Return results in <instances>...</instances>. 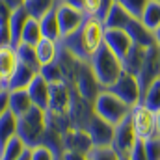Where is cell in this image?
Segmentation results:
<instances>
[{
    "label": "cell",
    "instance_id": "obj_3",
    "mask_svg": "<svg viewBox=\"0 0 160 160\" xmlns=\"http://www.w3.org/2000/svg\"><path fill=\"white\" fill-rule=\"evenodd\" d=\"M45 110L32 106L26 114L17 118V136L26 143L28 149L39 145L41 136L45 132Z\"/></svg>",
    "mask_w": 160,
    "mask_h": 160
},
{
    "label": "cell",
    "instance_id": "obj_34",
    "mask_svg": "<svg viewBox=\"0 0 160 160\" xmlns=\"http://www.w3.org/2000/svg\"><path fill=\"white\" fill-rule=\"evenodd\" d=\"M43 39V32H41V26H39V21L38 19H28L24 30H22V39L21 43H26V45H38L39 41Z\"/></svg>",
    "mask_w": 160,
    "mask_h": 160
},
{
    "label": "cell",
    "instance_id": "obj_39",
    "mask_svg": "<svg viewBox=\"0 0 160 160\" xmlns=\"http://www.w3.org/2000/svg\"><path fill=\"white\" fill-rule=\"evenodd\" d=\"M89 160H119L121 157L114 151V147H93L89 153Z\"/></svg>",
    "mask_w": 160,
    "mask_h": 160
},
{
    "label": "cell",
    "instance_id": "obj_44",
    "mask_svg": "<svg viewBox=\"0 0 160 160\" xmlns=\"http://www.w3.org/2000/svg\"><path fill=\"white\" fill-rule=\"evenodd\" d=\"M2 47H11L9 26H0V48H2Z\"/></svg>",
    "mask_w": 160,
    "mask_h": 160
},
{
    "label": "cell",
    "instance_id": "obj_50",
    "mask_svg": "<svg viewBox=\"0 0 160 160\" xmlns=\"http://www.w3.org/2000/svg\"><path fill=\"white\" fill-rule=\"evenodd\" d=\"M157 134L160 136V112H157Z\"/></svg>",
    "mask_w": 160,
    "mask_h": 160
},
{
    "label": "cell",
    "instance_id": "obj_49",
    "mask_svg": "<svg viewBox=\"0 0 160 160\" xmlns=\"http://www.w3.org/2000/svg\"><path fill=\"white\" fill-rule=\"evenodd\" d=\"M153 38H155V45L157 47H160V24L153 30Z\"/></svg>",
    "mask_w": 160,
    "mask_h": 160
},
{
    "label": "cell",
    "instance_id": "obj_31",
    "mask_svg": "<svg viewBox=\"0 0 160 160\" xmlns=\"http://www.w3.org/2000/svg\"><path fill=\"white\" fill-rule=\"evenodd\" d=\"M13 136H17V118L9 110H6L2 114V118H0V149Z\"/></svg>",
    "mask_w": 160,
    "mask_h": 160
},
{
    "label": "cell",
    "instance_id": "obj_55",
    "mask_svg": "<svg viewBox=\"0 0 160 160\" xmlns=\"http://www.w3.org/2000/svg\"><path fill=\"white\" fill-rule=\"evenodd\" d=\"M155 2H160V0H155Z\"/></svg>",
    "mask_w": 160,
    "mask_h": 160
},
{
    "label": "cell",
    "instance_id": "obj_12",
    "mask_svg": "<svg viewBox=\"0 0 160 160\" xmlns=\"http://www.w3.org/2000/svg\"><path fill=\"white\" fill-rule=\"evenodd\" d=\"M138 142V136L132 128V123H130V116L127 119H123L119 125H116V130H114V142H112V147L114 151L119 155V157H127L130 153V149L134 147V143Z\"/></svg>",
    "mask_w": 160,
    "mask_h": 160
},
{
    "label": "cell",
    "instance_id": "obj_2",
    "mask_svg": "<svg viewBox=\"0 0 160 160\" xmlns=\"http://www.w3.org/2000/svg\"><path fill=\"white\" fill-rule=\"evenodd\" d=\"M89 65H91L93 73L97 75V78L102 84L104 89H106L108 86H112L116 80L119 78L121 73H123L121 60L106 47V45H102V47L89 58Z\"/></svg>",
    "mask_w": 160,
    "mask_h": 160
},
{
    "label": "cell",
    "instance_id": "obj_5",
    "mask_svg": "<svg viewBox=\"0 0 160 160\" xmlns=\"http://www.w3.org/2000/svg\"><path fill=\"white\" fill-rule=\"evenodd\" d=\"M130 123L138 136V140H149L157 134V114L149 110L145 104H136L130 108Z\"/></svg>",
    "mask_w": 160,
    "mask_h": 160
},
{
    "label": "cell",
    "instance_id": "obj_40",
    "mask_svg": "<svg viewBox=\"0 0 160 160\" xmlns=\"http://www.w3.org/2000/svg\"><path fill=\"white\" fill-rule=\"evenodd\" d=\"M147 160H160V136H153L149 140H143Z\"/></svg>",
    "mask_w": 160,
    "mask_h": 160
},
{
    "label": "cell",
    "instance_id": "obj_14",
    "mask_svg": "<svg viewBox=\"0 0 160 160\" xmlns=\"http://www.w3.org/2000/svg\"><path fill=\"white\" fill-rule=\"evenodd\" d=\"M104 45L119 58L123 60L127 54H128V50L132 48V39L128 38V34L125 32V30H104Z\"/></svg>",
    "mask_w": 160,
    "mask_h": 160
},
{
    "label": "cell",
    "instance_id": "obj_28",
    "mask_svg": "<svg viewBox=\"0 0 160 160\" xmlns=\"http://www.w3.org/2000/svg\"><path fill=\"white\" fill-rule=\"evenodd\" d=\"M45 125L47 128H52L60 134H65L71 130V119L67 112H54V110H45Z\"/></svg>",
    "mask_w": 160,
    "mask_h": 160
},
{
    "label": "cell",
    "instance_id": "obj_27",
    "mask_svg": "<svg viewBox=\"0 0 160 160\" xmlns=\"http://www.w3.org/2000/svg\"><path fill=\"white\" fill-rule=\"evenodd\" d=\"M56 6H58V4H56ZM39 26H41V32H43V38H48V39H54V41L62 39L56 8H52L48 13H45V15L41 17L39 19Z\"/></svg>",
    "mask_w": 160,
    "mask_h": 160
},
{
    "label": "cell",
    "instance_id": "obj_42",
    "mask_svg": "<svg viewBox=\"0 0 160 160\" xmlns=\"http://www.w3.org/2000/svg\"><path fill=\"white\" fill-rule=\"evenodd\" d=\"M128 160H147V155H145V145H143V140H138L134 143V147L130 149V153L127 155Z\"/></svg>",
    "mask_w": 160,
    "mask_h": 160
},
{
    "label": "cell",
    "instance_id": "obj_4",
    "mask_svg": "<svg viewBox=\"0 0 160 160\" xmlns=\"http://www.w3.org/2000/svg\"><path fill=\"white\" fill-rule=\"evenodd\" d=\"M93 110L99 118H102L104 121H108L110 125H119L123 119H127L130 116V106L127 102H123L119 97H116L110 91H102L95 102H93Z\"/></svg>",
    "mask_w": 160,
    "mask_h": 160
},
{
    "label": "cell",
    "instance_id": "obj_18",
    "mask_svg": "<svg viewBox=\"0 0 160 160\" xmlns=\"http://www.w3.org/2000/svg\"><path fill=\"white\" fill-rule=\"evenodd\" d=\"M63 145L65 151H77V153H89L93 149L91 138L84 128H71L63 134Z\"/></svg>",
    "mask_w": 160,
    "mask_h": 160
},
{
    "label": "cell",
    "instance_id": "obj_37",
    "mask_svg": "<svg viewBox=\"0 0 160 160\" xmlns=\"http://www.w3.org/2000/svg\"><path fill=\"white\" fill-rule=\"evenodd\" d=\"M39 75H41V77H43L45 80H47L48 84L63 82V77H62V71H60V67H58V63H56V62H52V63H47V65H41Z\"/></svg>",
    "mask_w": 160,
    "mask_h": 160
},
{
    "label": "cell",
    "instance_id": "obj_54",
    "mask_svg": "<svg viewBox=\"0 0 160 160\" xmlns=\"http://www.w3.org/2000/svg\"><path fill=\"white\" fill-rule=\"evenodd\" d=\"M158 63H160V56H158Z\"/></svg>",
    "mask_w": 160,
    "mask_h": 160
},
{
    "label": "cell",
    "instance_id": "obj_16",
    "mask_svg": "<svg viewBox=\"0 0 160 160\" xmlns=\"http://www.w3.org/2000/svg\"><path fill=\"white\" fill-rule=\"evenodd\" d=\"M71 102V86L67 82L50 84V97H48V110L54 112H67Z\"/></svg>",
    "mask_w": 160,
    "mask_h": 160
},
{
    "label": "cell",
    "instance_id": "obj_56",
    "mask_svg": "<svg viewBox=\"0 0 160 160\" xmlns=\"http://www.w3.org/2000/svg\"><path fill=\"white\" fill-rule=\"evenodd\" d=\"M58 160H62V158H60V157H58Z\"/></svg>",
    "mask_w": 160,
    "mask_h": 160
},
{
    "label": "cell",
    "instance_id": "obj_52",
    "mask_svg": "<svg viewBox=\"0 0 160 160\" xmlns=\"http://www.w3.org/2000/svg\"><path fill=\"white\" fill-rule=\"evenodd\" d=\"M4 89H8V88H6V86H4V84L0 82V91H4Z\"/></svg>",
    "mask_w": 160,
    "mask_h": 160
},
{
    "label": "cell",
    "instance_id": "obj_9",
    "mask_svg": "<svg viewBox=\"0 0 160 160\" xmlns=\"http://www.w3.org/2000/svg\"><path fill=\"white\" fill-rule=\"evenodd\" d=\"M56 11H58V24H60V36L62 38H67L73 32H77L88 17L82 9H77V8L67 6V4H58Z\"/></svg>",
    "mask_w": 160,
    "mask_h": 160
},
{
    "label": "cell",
    "instance_id": "obj_21",
    "mask_svg": "<svg viewBox=\"0 0 160 160\" xmlns=\"http://www.w3.org/2000/svg\"><path fill=\"white\" fill-rule=\"evenodd\" d=\"M19 60H17V52L13 47H2L0 48V82L8 88V80L13 75L15 67H17Z\"/></svg>",
    "mask_w": 160,
    "mask_h": 160
},
{
    "label": "cell",
    "instance_id": "obj_7",
    "mask_svg": "<svg viewBox=\"0 0 160 160\" xmlns=\"http://www.w3.org/2000/svg\"><path fill=\"white\" fill-rule=\"evenodd\" d=\"M67 114H69V119H71V127L73 128H84L86 130L89 119L95 116L93 102L88 101V99H84L75 88H71V102H69Z\"/></svg>",
    "mask_w": 160,
    "mask_h": 160
},
{
    "label": "cell",
    "instance_id": "obj_46",
    "mask_svg": "<svg viewBox=\"0 0 160 160\" xmlns=\"http://www.w3.org/2000/svg\"><path fill=\"white\" fill-rule=\"evenodd\" d=\"M8 97H9V91H8V89L0 91V118H2V114L8 110Z\"/></svg>",
    "mask_w": 160,
    "mask_h": 160
},
{
    "label": "cell",
    "instance_id": "obj_13",
    "mask_svg": "<svg viewBox=\"0 0 160 160\" xmlns=\"http://www.w3.org/2000/svg\"><path fill=\"white\" fill-rule=\"evenodd\" d=\"M56 63L62 71V77H63V82H67L71 88L75 86V80H77V75H78V69L82 65L77 56H73L67 48H63L60 45V52H58V58H56Z\"/></svg>",
    "mask_w": 160,
    "mask_h": 160
},
{
    "label": "cell",
    "instance_id": "obj_10",
    "mask_svg": "<svg viewBox=\"0 0 160 160\" xmlns=\"http://www.w3.org/2000/svg\"><path fill=\"white\" fill-rule=\"evenodd\" d=\"M114 130H116L114 125H110L108 121H104L102 118H99L97 114L89 119L88 127H86V132L89 134L93 147H112Z\"/></svg>",
    "mask_w": 160,
    "mask_h": 160
},
{
    "label": "cell",
    "instance_id": "obj_36",
    "mask_svg": "<svg viewBox=\"0 0 160 160\" xmlns=\"http://www.w3.org/2000/svg\"><path fill=\"white\" fill-rule=\"evenodd\" d=\"M140 21H142L149 30H155V28L160 24V2L151 0V2L147 4V8L143 9Z\"/></svg>",
    "mask_w": 160,
    "mask_h": 160
},
{
    "label": "cell",
    "instance_id": "obj_17",
    "mask_svg": "<svg viewBox=\"0 0 160 160\" xmlns=\"http://www.w3.org/2000/svg\"><path fill=\"white\" fill-rule=\"evenodd\" d=\"M125 32L128 34V38L132 39L134 45L138 47H143V48H149L155 45V38H153V30H149L140 19H130L128 24L125 26Z\"/></svg>",
    "mask_w": 160,
    "mask_h": 160
},
{
    "label": "cell",
    "instance_id": "obj_33",
    "mask_svg": "<svg viewBox=\"0 0 160 160\" xmlns=\"http://www.w3.org/2000/svg\"><path fill=\"white\" fill-rule=\"evenodd\" d=\"M58 0H26L24 2V9L32 19L39 21L45 13H48L52 8H56Z\"/></svg>",
    "mask_w": 160,
    "mask_h": 160
},
{
    "label": "cell",
    "instance_id": "obj_23",
    "mask_svg": "<svg viewBox=\"0 0 160 160\" xmlns=\"http://www.w3.org/2000/svg\"><path fill=\"white\" fill-rule=\"evenodd\" d=\"M36 75H38V73H34L30 67H26V65H22V63L19 62L17 67H15V71H13V75L8 80V91H13V89H26Z\"/></svg>",
    "mask_w": 160,
    "mask_h": 160
},
{
    "label": "cell",
    "instance_id": "obj_47",
    "mask_svg": "<svg viewBox=\"0 0 160 160\" xmlns=\"http://www.w3.org/2000/svg\"><path fill=\"white\" fill-rule=\"evenodd\" d=\"M58 4H67V6H73V8L84 11V0H58Z\"/></svg>",
    "mask_w": 160,
    "mask_h": 160
},
{
    "label": "cell",
    "instance_id": "obj_15",
    "mask_svg": "<svg viewBox=\"0 0 160 160\" xmlns=\"http://www.w3.org/2000/svg\"><path fill=\"white\" fill-rule=\"evenodd\" d=\"M30 101L34 106H38L41 110H48V97H50V84L41 77L39 73L34 77V80L30 82V86L26 88Z\"/></svg>",
    "mask_w": 160,
    "mask_h": 160
},
{
    "label": "cell",
    "instance_id": "obj_43",
    "mask_svg": "<svg viewBox=\"0 0 160 160\" xmlns=\"http://www.w3.org/2000/svg\"><path fill=\"white\" fill-rule=\"evenodd\" d=\"M11 9H9V6L4 2V0H0V26H9V19H11Z\"/></svg>",
    "mask_w": 160,
    "mask_h": 160
},
{
    "label": "cell",
    "instance_id": "obj_51",
    "mask_svg": "<svg viewBox=\"0 0 160 160\" xmlns=\"http://www.w3.org/2000/svg\"><path fill=\"white\" fill-rule=\"evenodd\" d=\"M19 160H30V149H26V151H24V155H22Z\"/></svg>",
    "mask_w": 160,
    "mask_h": 160
},
{
    "label": "cell",
    "instance_id": "obj_30",
    "mask_svg": "<svg viewBox=\"0 0 160 160\" xmlns=\"http://www.w3.org/2000/svg\"><path fill=\"white\" fill-rule=\"evenodd\" d=\"M39 145H45L47 149H50L56 157H62L65 153V145H63V134L52 130V128H47L45 127V132L41 136Z\"/></svg>",
    "mask_w": 160,
    "mask_h": 160
},
{
    "label": "cell",
    "instance_id": "obj_11",
    "mask_svg": "<svg viewBox=\"0 0 160 160\" xmlns=\"http://www.w3.org/2000/svg\"><path fill=\"white\" fill-rule=\"evenodd\" d=\"M158 56H160V47L153 45L147 48V54H145V62H143V67L140 71V75L136 77L138 84L142 88V95L145 93V89L160 78V63H158Z\"/></svg>",
    "mask_w": 160,
    "mask_h": 160
},
{
    "label": "cell",
    "instance_id": "obj_35",
    "mask_svg": "<svg viewBox=\"0 0 160 160\" xmlns=\"http://www.w3.org/2000/svg\"><path fill=\"white\" fill-rule=\"evenodd\" d=\"M142 104H145L149 110H153L155 114L160 112V78L155 80L143 93L142 97Z\"/></svg>",
    "mask_w": 160,
    "mask_h": 160
},
{
    "label": "cell",
    "instance_id": "obj_29",
    "mask_svg": "<svg viewBox=\"0 0 160 160\" xmlns=\"http://www.w3.org/2000/svg\"><path fill=\"white\" fill-rule=\"evenodd\" d=\"M15 52H17V60H19L22 65L30 67L34 73H39L41 63H39V60H38V54H36V47H34V45L21 43V45L15 47Z\"/></svg>",
    "mask_w": 160,
    "mask_h": 160
},
{
    "label": "cell",
    "instance_id": "obj_41",
    "mask_svg": "<svg viewBox=\"0 0 160 160\" xmlns=\"http://www.w3.org/2000/svg\"><path fill=\"white\" fill-rule=\"evenodd\" d=\"M30 160H58V157L45 145H36L30 149Z\"/></svg>",
    "mask_w": 160,
    "mask_h": 160
},
{
    "label": "cell",
    "instance_id": "obj_24",
    "mask_svg": "<svg viewBox=\"0 0 160 160\" xmlns=\"http://www.w3.org/2000/svg\"><path fill=\"white\" fill-rule=\"evenodd\" d=\"M132 19V15L121 6L119 2L114 4V8L110 9V13L104 19V28L108 30H125V26L128 24V21Z\"/></svg>",
    "mask_w": 160,
    "mask_h": 160
},
{
    "label": "cell",
    "instance_id": "obj_26",
    "mask_svg": "<svg viewBox=\"0 0 160 160\" xmlns=\"http://www.w3.org/2000/svg\"><path fill=\"white\" fill-rule=\"evenodd\" d=\"M118 0H84V13L88 17L99 19L104 22L106 15L110 13V9L114 8Z\"/></svg>",
    "mask_w": 160,
    "mask_h": 160
},
{
    "label": "cell",
    "instance_id": "obj_20",
    "mask_svg": "<svg viewBox=\"0 0 160 160\" xmlns=\"http://www.w3.org/2000/svg\"><path fill=\"white\" fill-rule=\"evenodd\" d=\"M32 101H30V95L26 89H13L9 91V97H8V110L15 116V118H21L22 114H26L30 108H32Z\"/></svg>",
    "mask_w": 160,
    "mask_h": 160
},
{
    "label": "cell",
    "instance_id": "obj_19",
    "mask_svg": "<svg viewBox=\"0 0 160 160\" xmlns=\"http://www.w3.org/2000/svg\"><path fill=\"white\" fill-rule=\"evenodd\" d=\"M145 54H147V48L143 47H138V45H132V48L128 50V54L121 60V67L125 73L132 75V77H138L142 67H143V62H145Z\"/></svg>",
    "mask_w": 160,
    "mask_h": 160
},
{
    "label": "cell",
    "instance_id": "obj_22",
    "mask_svg": "<svg viewBox=\"0 0 160 160\" xmlns=\"http://www.w3.org/2000/svg\"><path fill=\"white\" fill-rule=\"evenodd\" d=\"M30 15L26 13L24 8L21 9H15L11 13V19H9V36H11V47L15 48L17 45H21V39H22V30L28 22Z\"/></svg>",
    "mask_w": 160,
    "mask_h": 160
},
{
    "label": "cell",
    "instance_id": "obj_8",
    "mask_svg": "<svg viewBox=\"0 0 160 160\" xmlns=\"http://www.w3.org/2000/svg\"><path fill=\"white\" fill-rule=\"evenodd\" d=\"M73 88L78 91L84 99H88V101H91V102H95V99L104 91L102 84L99 82L97 75L93 73L89 62H82V65H80V69H78V75H77V80H75V86H73Z\"/></svg>",
    "mask_w": 160,
    "mask_h": 160
},
{
    "label": "cell",
    "instance_id": "obj_1",
    "mask_svg": "<svg viewBox=\"0 0 160 160\" xmlns=\"http://www.w3.org/2000/svg\"><path fill=\"white\" fill-rule=\"evenodd\" d=\"M104 22L93 17H86L84 24L67 38H62L60 45L67 48L80 62H89V58L104 45Z\"/></svg>",
    "mask_w": 160,
    "mask_h": 160
},
{
    "label": "cell",
    "instance_id": "obj_25",
    "mask_svg": "<svg viewBox=\"0 0 160 160\" xmlns=\"http://www.w3.org/2000/svg\"><path fill=\"white\" fill-rule=\"evenodd\" d=\"M58 52H60V41L43 38V39L36 45V54H38V60H39L41 65H47V63L56 62Z\"/></svg>",
    "mask_w": 160,
    "mask_h": 160
},
{
    "label": "cell",
    "instance_id": "obj_48",
    "mask_svg": "<svg viewBox=\"0 0 160 160\" xmlns=\"http://www.w3.org/2000/svg\"><path fill=\"white\" fill-rule=\"evenodd\" d=\"M4 2L9 6V9H11V11H15V9L24 8V2H26V0H4Z\"/></svg>",
    "mask_w": 160,
    "mask_h": 160
},
{
    "label": "cell",
    "instance_id": "obj_53",
    "mask_svg": "<svg viewBox=\"0 0 160 160\" xmlns=\"http://www.w3.org/2000/svg\"><path fill=\"white\" fill-rule=\"evenodd\" d=\"M119 160H128V157H121V158Z\"/></svg>",
    "mask_w": 160,
    "mask_h": 160
},
{
    "label": "cell",
    "instance_id": "obj_6",
    "mask_svg": "<svg viewBox=\"0 0 160 160\" xmlns=\"http://www.w3.org/2000/svg\"><path fill=\"white\" fill-rule=\"evenodd\" d=\"M106 91H110V93H114L116 97H119L123 102H127L130 108L132 106H136V104H140L142 102V88H140V84H138V78L136 77H132V75H128V73H121L119 78L116 80L112 86H108L106 88Z\"/></svg>",
    "mask_w": 160,
    "mask_h": 160
},
{
    "label": "cell",
    "instance_id": "obj_45",
    "mask_svg": "<svg viewBox=\"0 0 160 160\" xmlns=\"http://www.w3.org/2000/svg\"><path fill=\"white\" fill-rule=\"evenodd\" d=\"M60 158L62 160H89V155H86V153H77V151H65Z\"/></svg>",
    "mask_w": 160,
    "mask_h": 160
},
{
    "label": "cell",
    "instance_id": "obj_38",
    "mask_svg": "<svg viewBox=\"0 0 160 160\" xmlns=\"http://www.w3.org/2000/svg\"><path fill=\"white\" fill-rule=\"evenodd\" d=\"M118 2H119L134 19H140L142 13H143V9L147 8V4H149L151 0H118Z\"/></svg>",
    "mask_w": 160,
    "mask_h": 160
},
{
    "label": "cell",
    "instance_id": "obj_32",
    "mask_svg": "<svg viewBox=\"0 0 160 160\" xmlns=\"http://www.w3.org/2000/svg\"><path fill=\"white\" fill-rule=\"evenodd\" d=\"M26 143L19 138V136H13L2 149H0V160H19L24 151H26Z\"/></svg>",
    "mask_w": 160,
    "mask_h": 160
}]
</instances>
